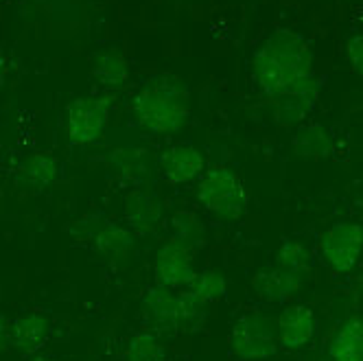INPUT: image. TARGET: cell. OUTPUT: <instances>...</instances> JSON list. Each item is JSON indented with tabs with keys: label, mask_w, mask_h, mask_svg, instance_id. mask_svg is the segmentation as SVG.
I'll list each match as a JSON object with an SVG mask.
<instances>
[{
	"label": "cell",
	"mask_w": 363,
	"mask_h": 361,
	"mask_svg": "<svg viewBox=\"0 0 363 361\" xmlns=\"http://www.w3.org/2000/svg\"><path fill=\"white\" fill-rule=\"evenodd\" d=\"M252 70L265 94L276 96L294 82L313 74L311 46L302 35L294 31H274L254 53Z\"/></svg>",
	"instance_id": "obj_1"
},
{
	"label": "cell",
	"mask_w": 363,
	"mask_h": 361,
	"mask_svg": "<svg viewBox=\"0 0 363 361\" xmlns=\"http://www.w3.org/2000/svg\"><path fill=\"white\" fill-rule=\"evenodd\" d=\"M189 88L175 74H153L134 99V114L145 130L153 134H173L186 125Z\"/></svg>",
	"instance_id": "obj_2"
},
{
	"label": "cell",
	"mask_w": 363,
	"mask_h": 361,
	"mask_svg": "<svg viewBox=\"0 0 363 361\" xmlns=\"http://www.w3.org/2000/svg\"><path fill=\"white\" fill-rule=\"evenodd\" d=\"M197 197L206 211L223 219H237L245 209V189L241 179L221 167L203 173L197 187Z\"/></svg>",
	"instance_id": "obj_3"
},
{
	"label": "cell",
	"mask_w": 363,
	"mask_h": 361,
	"mask_svg": "<svg viewBox=\"0 0 363 361\" xmlns=\"http://www.w3.org/2000/svg\"><path fill=\"white\" fill-rule=\"evenodd\" d=\"M276 322L263 316H247L232 328L230 344L235 357L241 361L267 359L276 350Z\"/></svg>",
	"instance_id": "obj_4"
},
{
	"label": "cell",
	"mask_w": 363,
	"mask_h": 361,
	"mask_svg": "<svg viewBox=\"0 0 363 361\" xmlns=\"http://www.w3.org/2000/svg\"><path fill=\"white\" fill-rule=\"evenodd\" d=\"M361 243L363 230L359 223H335L320 239V254L333 272L344 274L359 263Z\"/></svg>",
	"instance_id": "obj_5"
},
{
	"label": "cell",
	"mask_w": 363,
	"mask_h": 361,
	"mask_svg": "<svg viewBox=\"0 0 363 361\" xmlns=\"http://www.w3.org/2000/svg\"><path fill=\"white\" fill-rule=\"evenodd\" d=\"M110 121V101L108 99H77L70 103L66 114V134L74 145L94 143Z\"/></svg>",
	"instance_id": "obj_6"
},
{
	"label": "cell",
	"mask_w": 363,
	"mask_h": 361,
	"mask_svg": "<svg viewBox=\"0 0 363 361\" xmlns=\"http://www.w3.org/2000/svg\"><path fill=\"white\" fill-rule=\"evenodd\" d=\"M193 276V248L177 239L160 248L158 256H155V280H158V287H186Z\"/></svg>",
	"instance_id": "obj_7"
},
{
	"label": "cell",
	"mask_w": 363,
	"mask_h": 361,
	"mask_svg": "<svg viewBox=\"0 0 363 361\" xmlns=\"http://www.w3.org/2000/svg\"><path fill=\"white\" fill-rule=\"evenodd\" d=\"M320 96V84L315 79V74L302 77V79L294 82L284 90H280L276 96V116L280 123H298L311 114V110L315 108Z\"/></svg>",
	"instance_id": "obj_8"
},
{
	"label": "cell",
	"mask_w": 363,
	"mask_h": 361,
	"mask_svg": "<svg viewBox=\"0 0 363 361\" xmlns=\"http://www.w3.org/2000/svg\"><path fill=\"white\" fill-rule=\"evenodd\" d=\"M315 335V313L311 306L294 304L287 306L276 320V338L287 348H302Z\"/></svg>",
	"instance_id": "obj_9"
},
{
	"label": "cell",
	"mask_w": 363,
	"mask_h": 361,
	"mask_svg": "<svg viewBox=\"0 0 363 361\" xmlns=\"http://www.w3.org/2000/svg\"><path fill=\"white\" fill-rule=\"evenodd\" d=\"M162 177L169 184H186L203 173V158L191 143L173 145L160 158Z\"/></svg>",
	"instance_id": "obj_10"
},
{
	"label": "cell",
	"mask_w": 363,
	"mask_h": 361,
	"mask_svg": "<svg viewBox=\"0 0 363 361\" xmlns=\"http://www.w3.org/2000/svg\"><path fill=\"white\" fill-rule=\"evenodd\" d=\"M9 328H11V335H9L11 346L24 355H31V352H38L46 344L48 333H50V322L40 313H27V316H20Z\"/></svg>",
	"instance_id": "obj_11"
},
{
	"label": "cell",
	"mask_w": 363,
	"mask_h": 361,
	"mask_svg": "<svg viewBox=\"0 0 363 361\" xmlns=\"http://www.w3.org/2000/svg\"><path fill=\"white\" fill-rule=\"evenodd\" d=\"M302 278L298 274L284 272L278 265L258 272L254 278V289L267 302H284L289 296H294L300 287Z\"/></svg>",
	"instance_id": "obj_12"
},
{
	"label": "cell",
	"mask_w": 363,
	"mask_h": 361,
	"mask_svg": "<svg viewBox=\"0 0 363 361\" xmlns=\"http://www.w3.org/2000/svg\"><path fill=\"white\" fill-rule=\"evenodd\" d=\"M330 361H363V326L359 318L348 320L328 346Z\"/></svg>",
	"instance_id": "obj_13"
},
{
	"label": "cell",
	"mask_w": 363,
	"mask_h": 361,
	"mask_svg": "<svg viewBox=\"0 0 363 361\" xmlns=\"http://www.w3.org/2000/svg\"><path fill=\"white\" fill-rule=\"evenodd\" d=\"M145 306L151 316V322L158 328H179V304L177 296H173L167 287H155L147 291Z\"/></svg>",
	"instance_id": "obj_14"
},
{
	"label": "cell",
	"mask_w": 363,
	"mask_h": 361,
	"mask_svg": "<svg viewBox=\"0 0 363 361\" xmlns=\"http://www.w3.org/2000/svg\"><path fill=\"white\" fill-rule=\"evenodd\" d=\"M294 149L304 158H328L333 153V138L326 127L308 125L294 136Z\"/></svg>",
	"instance_id": "obj_15"
},
{
	"label": "cell",
	"mask_w": 363,
	"mask_h": 361,
	"mask_svg": "<svg viewBox=\"0 0 363 361\" xmlns=\"http://www.w3.org/2000/svg\"><path fill=\"white\" fill-rule=\"evenodd\" d=\"M57 177V160L48 153H35L18 171V179L29 189H44Z\"/></svg>",
	"instance_id": "obj_16"
},
{
	"label": "cell",
	"mask_w": 363,
	"mask_h": 361,
	"mask_svg": "<svg viewBox=\"0 0 363 361\" xmlns=\"http://www.w3.org/2000/svg\"><path fill=\"white\" fill-rule=\"evenodd\" d=\"M186 287H189V294H193L199 302L208 304L225 296V278L219 272L208 270V272L195 274Z\"/></svg>",
	"instance_id": "obj_17"
},
{
	"label": "cell",
	"mask_w": 363,
	"mask_h": 361,
	"mask_svg": "<svg viewBox=\"0 0 363 361\" xmlns=\"http://www.w3.org/2000/svg\"><path fill=\"white\" fill-rule=\"evenodd\" d=\"M276 265L280 270H284V272L302 276V274L311 272V267H313V254H311L308 248H304L298 241H287L278 252Z\"/></svg>",
	"instance_id": "obj_18"
},
{
	"label": "cell",
	"mask_w": 363,
	"mask_h": 361,
	"mask_svg": "<svg viewBox=\"0 0 363 361\" xmlns=\"http://www.w3.org/2000/svg\"><path fill=\"white\" fill-rule=\"evenodd\" d=\"M92 74L103 86H121L127 79V64L118 53H103L96 57Z\"/></svg>",
	"instance_id": "obj_19"
},
{
	"label": "cell",
	"mask_w": 363,
	"mask_h": 361,
	"mask_svg": "<svg viewBox=\"0 0 363 361\" xmlns=\"http://www.w3.org/2000/svg\"><path fill=\"white\" fill-rule=\"evenodd\" d=\"M127 217H132L134 223L138 226H153L160 217L158 204L155 199L147 197L145 193H134L132 197H127Z\"/></svg>",
	"instance_id": "obj_20"
},
{
	"label": "cell",
	"mask_w": 363,
	"mask_h": 361,
	"mask_svg": "<svg viewBox=\"0 0 363 361\" xmlns=\"http://www.w3.org/2000/svg\"><path fill=\"white\" fill-rule=\"evenodd\" d=\"M167 352L158 344V340L151 338V335H138V338L129 344L127 359L129 361H164Z\"/></svg>",
	"instance_id": "obj_21"
},
{
	"label": "cell",
	"mask_w": 363,
	"mask_h": 361,
	"mask_svg": "<svg viewBox=\"0 0 363 361\" xmlns=\"http://www.w3.org/2000/svg\"><path fill=\"white\" fill-rule=\"evenodd\" d=\"M173 228H175V239L186 243L189 248H193L203 239V228L199 219L191 213H177L173 217Z\"/></svg>",
	"instance_id": "obj_22"
},
{
	"label": "cell",
	"mask_w": 363,
	"mask_h": 361,
	"mask_svg": "<svg viewBox=\"0 0 363 361\" xmlns=\"http://www.w3.org/2000/svg\"><path fill=\"white\" fill-rule=\"evenodd\" d=\"M177 304H179V328H195L201 324L203 320V302H199L193 294L184 291L177 296Z\"/></svg>",
	"instance_id": "obj_23"
},
{
	"label": "cell",
	"mask_w": 363,
	"mask_h": 361,
	"mask_svg": "<svg viewBox=\"0 0 363 361\" xmlns=\"http://www.w3.org/2000/svg\"><path fill=\"white\" fill-rule=\"evenodd\" d=\"M129 243H132V239H129V235L123 230H108V232H103V235L99 237V248L101 250H123Z\"/></svg>",
	"instance_id": "obj_24"
},
{
	"label": "cell",
	"mask_w": 363,
	"mask_h": 361,
	"mask_svg": "<svg viewBox=\"0 0 363 361\" xmlns=\"http://www.w3.org/2000/svg\"><path fill=\"white\" fill-rule=\"evenodd\" d=\"M346 57L350 62V66L361 72V62H363V40L361 35H352L348 40V46H346Z\"/></svg>",
	"instance_id": "obj_25"
},
{
	"label": "cell",
	"mask_w": 363,
	"mask_h": 361,
	"mask_svg": "<svg viewBox=\"0 0 363 361\" xmlns=\"http://www.w3.org/2000/svg\"><path fill=\"white\" fill-rule=\"evenodd\" d=\"M7 333H9V322H7V318H5L3 313H0V344L5 342Z\"/></svg>",
	"instance_id": "obj_26"
},
{
	"label": "cell",
	"mask_w": 363,
	"mask_h": 361,
	"mask_svg": "<svg viewBox=\"0 0 363 361\" xmlns=\"http://www.w3.org/2000/svg\"><path fill=\"white\" fill-rule=\"evenodd\" d=\"M33 361H55L53 357H35Z\"/></svg>",
	"instance_id": "obj_27"
},
{
	"label": "cell",
	"mask_w": 363,
	"mask_h": 361,
	"mask_svg": "<svg viewBox=\"0 0 363 361\" xmlns=\"http://www.w3.org/2000/svg\"><path fill=\"white\" fill-rule=\"evenodd\" d=\"M0 70H3V53H0Z\"/></svg>",
	"instance_id": "obj_28"
}]
</instances>
